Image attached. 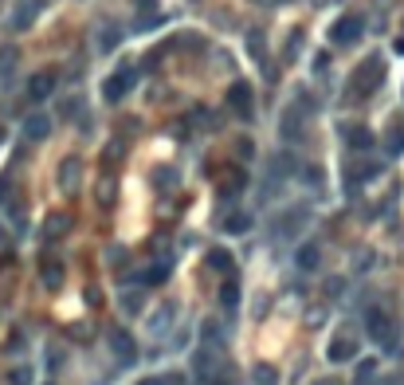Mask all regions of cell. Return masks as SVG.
I'll list each match as a JSON object with an SVG mask.
<instances>
[{"instance_id": "obj_32", "label": "cell", "mask_w": 404, "mask_h": 385, "mask_svg": "<svg viewBox=\"0 0 404 385\" xmlns=\"http://www.w3.org/2000/svg\"><path fill=\"white\" fill-rule=\"evenodd\" d=\"M208 385H228V381H208Z\"/></svg>"}, {"instance_id": "obj_15", "label": "cell", "mask_w": 404, "mask_h": 385, "mask_svg": "<svg viewBox=\"0 0 404 385\" xmlns=\"http://www.w3.org/2000/svg\"><path fill=\"white\" fill-rule=\"evenodd\" d=\"M35 12H40V0H28V9L12 16V28H16V32H24V28H28V24H32V20H35Z\"/></svg>"}, {"instance_id": "obj_24", "label": "cell", "mask_w": 404, "mask_h": 385, "mask_svg": "<svg viewBox=\"0 0 404 385\" xmlns=\"http://www.w3.org/2000/svg\"><path fill=\"white\" fill-rule=\"evenodd\" d=\"M67 232V216H51L47 221V236H63Z\"/></svg>"}, {"instance_id": "obj_28", "label": "cell", "mask_w": 404, "mask_h": 385, "mask_svg": "<svg viewBox=\"0 0 404 385\" xmlns=\"http://www.w3.org/2000/svg\"><path fill=\"white\" fill-rule=\"evenodd\" d=\"M110 267H122V264H126V252H122V248H110Z\"/></svg>"}, {"instance_id": "obj_21", "label": "cell", "mask_w": 404, "mask_h": 385, "mask_svg": "<svg viewBox=\"0 0 404 385\" xmlns=\"http://www.w3.org/2000/svg\"><path fill=\"white\" fill-rule=\"evenodd\" d=\"M275 381H279L275 366H255V385H275Z\"/></svg>"}, {"instance_id": "obj_30", "label": "cell", "mask_w": 404, "mask_h": 385, "mask_svg": "<svg viewBox=\"0 0 404 385\" xmlns=\"http://www.w3.org/2000/svg\"><path fill=\"white\" fill-rule=\"evenodd\" d=\"M12 385H28V369H16V374H12Z\"/></svg>"}, {"instance_id": "obj_25", "label": "cell", "mask_w": 404, "mask_h": 385, "mask_svg": "<svg viewBox=\"0 0 404 385\" xmlns=\"http://www.w3.org/2000/svg\"><path fill=\"white\" fill-rule=\"evenodd\" d=\"M9 63H16V52H12V48H4V52H0V75H9Z\"/></svg>"}, {"instance_id": "obj_27", "label": "cell", "mask_w": 404, "mask_h": 385, "mask_svg": "<svg viewBox=\"0 0 404 385\" xmlns=\"http://www.w3.org/2000/svg\"><path fill=\"white\" fill-rule=\"evenodd\" d=\"M165 267H150V272H145V283H165Z\"/></svg>"}, {"instance_id": "obj_5", "label": "cell", "mask_w": 404, "mask_h": 385, "mask_svg": "<svg viewBox=\"0 0 404 385\" xmlns=\"http://www.w3.org/2000/svg\"><path fill=\"white\" fill-rule=\"evenodd\" d=\"M361 32H365L361 16H342V20L334 24V32H330V40H334L337 48H354V43L361 40Z\"/></svg>"}, {"instance_id": "obj_17", "label": "cell", "mask_w": 404, "mask_h": 385, "mask_svg": "<svg viewBox=\"0 0 404 385\" xmlns=\"http://www.w3.org/2000/svg\"><path fill=\"white\" fill-rule=\"evenodd\" d=\"M208 267H212V272H224L228 275V272H232V256H228L224 248H212L208 252Z\"/></svg>"}, {"instance_id": "obj_1", "label": "cell", "mask_w": 404, "mask_h": 385, "mask_svg": "<svg viewBox=\"0 0 404 385\" xmlns=\"http://www.w3.org/2000/svg\"><path fill=\"white\" fill-rule=\"evenodd\" d=\"M381 83H385V60H381V55H369V60L357 67L354 83H349V94H354V99L357 94H373Z\"/></svg>"}, {"instance_id": "obj_22", "label": "cell", "mask_w": 404, "mask_h": 385, "mask_svg": "<svg viewBox=\"0 0 404 385\" xmlns=\"http://www.w3.org/2000/svg\"><path fill=\"white\" fill-rule=\"evenodd\" d=\"M283 134H286V138H298V134H303V130H298V111H291V114L283 118Z\"/></svg>"}, {"instance_id": "obj_31", "label": "cell", "mask_w": 404, "mask_h": 385, "mask_svg": "<svg viewBox=\"0 0 404 385\" xmlns=\"http://www.w3.org/2000/svg\"><path fill=\"white\" fill-rule=\"evenodd\" d=\"M318 385H337V381H318Z\"/></svg>"}, {"instance_id": "obj_4", "label": "cell", "mask_w": 404, "mask_h": 385, "mask_svg": "<svg viewBox=\"0 0 404 385\" xmlns=\"http://www.w3.org/2000/svg\"><path fill=\"white\" fill-rule=\"evenodd\" d=\"M228 106H232V111H236L244 122H252V114H255V103H252V83H244V79H240V83H232V87H228Z\"/></svg>"}, {"instance_id": "obj_7", "label": "cell", "mask_w": 404, "mask_h": 385, "mask_svg": "<svg viewBox=\"0 0 404 385\" xmlns=\"http://www.w3.org/2000/svg\"><path fill=\"white\" fill-rule=\"evenodd\" d=\"M47 134H51V118H47V114H28V118H24V138H28V142H43Z\"/></svg>"}, {"instance_id": "obj_13", "label": "cell", "mask_w": 404, "mask_h": 385, "mask_svg": "<svg viewBox=\"0 0 404 385\" xmlns=\"http://www.w3.org/2000/svg\"><path fill=\"white\" fill-rule=\"evenodd\" d=\"M220 228H224V232H232V236H240V232H247V228H252V216H247V213H228Z\"/></svg>"}, {"instance_id": "obj_26", "label": "cell", "mask_w": 404, "mask_h": 385, "mask_svg": "<svg viewBox=\"0 0 404 385\" xmlns=\"http://www.w3.org/2000/svg\"><path fill=\"white\" fill-rule=\"evenodd\" d=\"M377 374V366H373V362H365L361 369H357V385H369V377Z\"/></svg>"}, {"instance_id": "obj_14", "label": "cell", "mask_w": 404, "mask_h": 385, "mask_svg": "<svg viewBox=\"0 0 404 385\" xmlns=\"http://www.w3.org/2000/svg\"><path fill=\"white\" fill-rule=\"evenodd\" d=\"M220 303H224V311H236L240 307V283L228 279L224 287H220Z\"/></svg>"}, {"instance_id": "obj_10", "label": "cell", "mask_w": 404, "mask_h": 385, "mask_svg": "<svg viewBox=\"0 0 404 385\" xmlns=\"http://www.w3.org/2000/svg\"><path fill=\"white\" fill-rule=\"evenodd\" d=\"M110 350L118 354L122 362H134V338L126 330H110Z\"/></svg>"}, {"instance_id": "obj_2", "label": "cell", "mask_w": 404, "mask_h": 385, "mask_svg": "<svg viewBox=\"0 0 404 385\" xmlns=\"http://www.w3.org/2000/svg\"><path fill=\"white\" fill-rule=\"evenodd\" d=\"M365 330H369V338L377 346H385V350H396V330H393V323H388V315L381 307H373V311H365Z\"/></svg>"}, {"instance_id": "obj_6", "label": "cell", "mask_w": 404, "mask_h": 385, "mask_svg": "<svg viewBox=\"0 0 404 385\" xmlns=\"http://www.w3.org/2000/svg\"><path fill=\"white\" fill-rule=\"evenodd\" d=\"M51 91H55V75H51V71H40V75L28 79V99H32V103L51 99Z\"/></svg>"}, {"instance_id": "obj_11", "label": "cell", "mask_w": 404, "mask_h": 385, "mask_svg": "<svg viewBox=\"0 0 404 385\" xmlns=\"http://www.w3.org/2000/svg\"><path fill=\"white\" fill-rule=\"evenodd\" d=\"M295 264L303 267V272H318L322 248H318V244H303V248H298V256H295Z\"/></svg>"}, {"instance_id": "obj_8", "label": "cell", "mask_w": 404, "mask_h": 385, "mask_svg": "<svg viewBox=\"0 0 404 385\" xmlns=\"http://www.w3.org/2000/svg\"><path fill=\"white\" fill-rule=\"evenodd\" d=\"M79 169H83L79 157H63V165H60V189L63 193H71V189L79 185Z\"/></svg>"}, {"instance_id": "obj_18", "label": "cell", "mask_w": 404, "mask_h": 385, "mask_svg": "<svg viewBox=\"0 0 404 385\" xmlns=\"http://www.w3.org/2000/svg\"><path fill=\"white\" fill-rule=\"evenodd\" d=\"M43 283H47V287H60V283H63V267H60V260L43 264Z\"/></svg>"}, {"instance_id": "obj_16", "label": "cell", "mask_w": 404, "mask_h": 385, "mask_svg": "<svg viewBox=\"0 0 404 385\" xmlns=\"http://www.w3.org/2000/svg\"><path fill=\"white\" fill-rule=\"evenodd\" d=\"M385 150L388 154H404V126H388V138H385Z\"/></svg>"}, {"instance_id": "obj_19", "label": "cell", "mask_w": 404, "mask_h": 385, "mask_svg": "<svg viewBox=\"0 0 404 385\" xmlns=\"http://www.w3.org/2000/svg\"><path fill=\"white\" fill-rule=\"evenodd\" d=\"M118 43H122V32H118V28H102V40H99L102 52H114Z\"/></svg>"}, {"instance_id": "obj_12", "label": "cell", "mask_w": 404, "mask_h": 385, "mask_svg": "<svg viewBox=\"0 0 404 385\" xmlns=\"http://www.w3.org/2000/svg\"><path fill=\"white\" fill-rule=\"evenodd\" d=\"M345 142H349L354 150H369L373 134H369V126H345Z\"/></svg>"}, {"instance_id": "obj_3", "label": "cell", "mask_w": 404, "mask_h": 385, "mask_svg": "<svg viewBox=\"0 0 404 385\" xmlns=\"http://www.w3.org/2000/svg\"><path fill=\"white\" fill-rule=\"evenodd\" d=\"M134 83H138V71L118 67L114 75H106V83H102V99H106V103H122V99L134 91Z\"/></svg>"}, {"instance_id": "obj_23", "label": "cell", "mask_w": 404, "mask_h": 385, "mask_svg": "<svg viewBox=\"0 0 404 385\" xmlns=\"http://www.w3.org/2000/svg\"><path fill=\"white\" fill-rule=\"evenodd\" d=\"M236 189H244V173H240V169H236V173H232V177L224 181V197H232Z\"/></svg>"}, {"instance_id": "obj_29", "label": "cell", "mask_w": 404, "mask_h": 385, "mask_svg": "<svg viewBox=\"0 0 404 385\" xmlns=\"http://www.w3.org/2000/svg\"><path fill=\"white\" fill-rule=\"evenodd\" d=\"M138 385H173V377H145V381H138Z\"/></svg>"}, {"instance_id": "obj_9", "label": "cell", "mask_w": 404, "mask_h": 385, "mask_svg": "<svg viewBox=\"0 0 404 385\" xmlns=\"http://www.w3.org/2000/svg\"><path fill=\"white\" fill-rule=\"evenodd\" d=\"M330 362H349L357 354V342L354 338H349V334H342V338H334V342H330Z\"/></svg>"}, {"instance_id": "obj_20", "label": "cell", "mask_w": 404, "mask_h": 385, "mask_svg": "<svg viewBox=\"0 0 404 385\" xmlns=\"http://www.w3.org/2000/svg\"><path fill=\"white\" fill-rule=\"evenodd\" d=\"M177 181H181V173H177V169H153V185L165 189V185H177Z\"/></svg>"}]
</instances>
